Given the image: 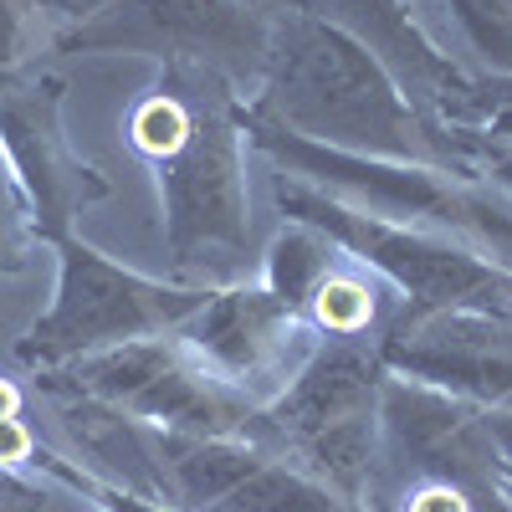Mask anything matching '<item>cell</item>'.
I'll list each match as a JSON object with an SVG mask.
<instances>
[{"label":"cell","mask_w":512,"mask_h":512,"mask_svg":"<svg viewBox=\"0 0 512 512\" xmlns=\"http://www.w3.org/2000/svg\"><path fill=\"white\" fill-rule=\"evenodd\" d=\"M246 113L338 154L472 175V139L425 118L364 41L313 11L272 16L267 62Z\"/></svg>","instance_id":"6da1fadb"},{"label":"cell","mask_w":512,"mask_h":512,"mask_svg":"<svg viewBox=\"0 0 512 512\" xmlns=\"http://www.w3.org/2000/svg\"><path fill=\"white\" fill-rule=\"evenodd\" d=\"M128 134L159 175L164 241L175 267L195 282L246 277L256 241L241 93L205 67H164V82L139 103Z\"/></svg>","instance_id":"7a4b0ae2"},{"label":"cell","mask_w":512,"mask_h":512,"mask_svg":"<svg viewBox=\"0 0 512 512\" xmlns=\"http://www.w3.org/2000/svg\"><path fill=\"white\" fill-rule=\"evenodd\" d=\"M384 384L390 369L374 338H323L267 400L272 441L364 512H374L384 482Z\"/></svg>","instance_id":"3957f363"},{"label":"cell","mask_w":512,"mask_h":512,"mask_svg":"<svg viewBox=\"0 0 512 512\" xmlns=\"http://www.w3.org/2000/svg\"><path fill=\"white\" fill-rule=\"evenodd\" d=\"M272 200L287 221L323 231L344 256L390 277L410 303L405 313H441V308H512V282L497 262L466 241H446L441 231L405 226L374 210L344 205L303 180L272 169Z\"/></svg>","instance_id":"277c9868"},{"label":"cell","mask_w":512,"mask_h":512,"mask_svg":"<svg viewBox=\"0 0 512 512\" xmlns=\"http://www.w3.org/2000/svg\"><path fill=\"white\" fill-rule=\"evenodd\" d=\"M57 384L134 415L139 425L149 420L159 431H175V436L272 441L267 405H256L246 390L221 379L180 338H134V344L82 354V359H72L67 374H57Z\"/></svg>","instance_id":"5b68a950"},{"label":"cell","mask_w":512,"mask_h":512,"mask_svg":"<svg viewBox=\"0 0 512 512\" xmlns=\"http://www.w3.org/2000/svg\"><path fill=\"white\" fill-rule=\"evenodd\" d=\"M384 482H436L472 512H512V472L482 405L390 374L384 384ZM379 507V502H374Z\"/></svg>","instance_id":"8992f818"},{"label":"cell","mask_w":512,"mask_h":512,"mask_svg":"<svg viewBox=\"0 0 512 512\" xmlns=\"http://www.w3.org/2000/svg\"><path fill=\"white\" fill-rule=\"evenodd\" d=\"M57 251H62V287L52 313L21 338L16 354L26 364H62L113 344H134V338H154L164 328L175 333L210 297L205 287H164L134 277L113 267L108 256L77 246L72 236H62Z\"/></svg>","instance_id":"52a82bcc"},{"label":"cell","mask_w":512,"mask_h":512,"mask_svg":"<svg viewBox=\"0 0 512 512\" xmlns=\"http://www.w3.org/2000/svg\"><path fill=\"white\" fill-rule=\"evenodd\" d=\"M267 16L241 0H103L67 52H149L164 67H205L231 88H256L267 62Z\"/></svg>","instance_id":"ba28073f"},{"label":"cell","mask_w":512,"mask_h":512,"mask_svg":"<svg viewBox=\"0 0 512 512\" xmlns=\"http://www.w3.org/2000/svg\"><path fill=\"white\" fill-rule=\"evenodd\" d=\"M384 369L472 400L482 410H512V308H395L374 333Z\"/></svg>","instance_id":"9c48e42d"},{"label":"cell","mask_w":512,"mask_h":512,"mask_svg":"<svg viewBox=\"0 0 512 512\" xmlns=\"http://www.w3.org/2000/svg\"><path fill=\"white\" fill-rule=\"evenodd\" d=\"M308 328L313 323L272 287H231L210 292L175 328V338L190 344L236 390H246L256 405H267V395L282 390L292 369L313 354Z\"/></svg>","instance_id":"30bf717a"},{"label":"cell","mask_w":512,"mask_h":512,"mask_svg":"<svg viewBox=\"0 0 512 512\" xmlns=\"http://www.w3.org/2000/svg\"><path fill=\"white\" fill-rule=\"evenodd\" d=\"M57 103H62L57 82L0 88V144H6L16 164V175L31 195V210H36V231L47 241H62L77 210L108 195V180L72 154Z\"/></svg>","instance_id":"8fae6325"},{"label":"cell","mask_w":512,"mask_h":512,"mask_svg":"<svg viewBox=\"0 0 512 512\" xmlns=\"http://www.w3.org/2000/svg\"><path fill=\"white\" fill-rule=\"evenodd\" d=\"M308 11L333 21L338 31H349L354 41L390 67V77L405 88V98L446 128L451 108L461 103V93L472 88L466 77L431 36L410 16V0H308Z\"/></svg>","instance_id":"7c38bea8"},{"label":"cell","mask_w":512,"mask_h":512,"mask_svg":"<svg viewBox=\"0 0 512 512\" xmlns=\"http://www.w3.org/2000/svg\"><path fill=\"white\" fill-rule=\"evenodd\" d=\"M338 262H344V251H338L323 231L292 221V226L277 236L272 256H267V287H272L277 297H287V303L303 313L308 297L318 292V282H323Z\"/></svg>","instance_id":"4fadbf2b"},{"label":"cell","mask_w":512,"mask_h":512,"mask_svg":"<svg viewBox=\"0 0 512 512\" xmlns=\"http://www.w3.org/2000/svg\"><path fill=\"white\" fill-rule=\"evenodd\" d=\"M456 36L492 72L512 77V0H441Z\"/></svg>","instance_id":"5bb4252c"},{"label":"cell","mask_w":512,"mask_h":512,"mask_svg":"<svg viewBox=\"0 0 512 512\" xmlns=\"http://www.w3.org/2000/svg\"><path fill=\"white\" fill-rule=\"evenodd\" d=\"M21 200L11 190V175H6V164H0V272H16L26 267V256H21Z\"/></svg>","instance_id":"9a60e30c"},{"label":"cell","mask_w":512,"mask_h":512,"mask_svg":"<svg viewBox=\"0 0 512 512\" xmlns=\"http://www.w3.org/2000/svg\"><path fill=\"white\" fill-rule=\"evenodd\" d=\"M57 472L72 482V487H88L93 497H103V507L108 512H180V507H164V502H154V497H139V492H123V487H108V482H93V477H77V472H67L62 461H52Z\"/></svg>","instance_id":"2e32d148"},{"label":"cell","mask_w":512,"mask_h":512,"mask_svg":"<svg viewBox=\"0 0 512 512\" xmlns=\"http://www.w3.org/2000/svg\"><path fill=\"white\" fill-rule=\"evenodd\" d=\"M466 139H472V175H477V164H487V175L512 195V144H492L482 134H466Z\"/></svg>","instance_id":"e0dca14e"},{"label":"cell","mask_w":512,"mask_h":512,"mask_svg":"<svg viewBox=\"0 0 512 512\" xmlns=\"http://www.w3.org/2000/svg\"><path fill=\"white\" fill-rule=\"evenodd\" d=\"M36 507H41V492H31L0 472V512H36Z\"/></svg>","instance_id":"ac0fdd59"},{"label":"cell","mask_w":512,"mask_h":512,"mask_svg":"<svg viewBox=\"0 0 512 512\" xmlns=\"http://www.w3.org/2000/svg\"><path fill=\"white\" fill-rule=\"evenodd\" d=\"M487 420H492V436H497L502 461H507V472H512V410H487Z\"/></svg>","instance_id":"d6986e66"},{"label":"cell","mask_w":512,"mask_h":512,"mask_svg":"<svg viewBox=\"0 0 512 512\" xmlns=\"http://www.w3.org/2000/svg\"><path fill=\"white\" fill-rule=\"evenodd\" d=\"M241 6H251L256 16H282V11H308V0H241Z\"/></svg>","instance_id":"ffe728a7"},{"label":"cell","mask_w":512,"mask_h":512,"mask_svg":"<svg viewBox=\"0 0 512 512\" xmlns=\"http://www.w3.org/2000/svg\"><path fill=\"white\" fill-rule=\"evenodd\" d=\"M11 41H16V21H11V11L0 6V72H6V52H11Z\"/></svg>","instance_id":"44dd1931"},{"label":"cell","mask_w":512,"mask_h":512,"mask_svg":"<svg viewBox=\"0 0 512 512\" xmlns=\"http://www.w3.org/2000/svg\"><path fill=\"white\" fill-rule=\"evenodd\" d=\"M62 6H93V0H62Z\"/></svg>","instance_id":"7402d4cb"},{"label":"cell","mask_w":512,"mask_h":512,"mask_svg":"<svg viewBox=\"0 0 512 512\" xmlns=\"http://www.w3.org/2000/svg\"><path fill=\"white\" fill-rule=\"evenodd\" d=\"M502 272H507V282H512V256H507V262H502Z\"/></svg>","instance_id":"603a6c76"}]
</instances>
